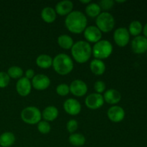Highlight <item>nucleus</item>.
I'll use <instances>...</instances> for the list:
<instances>
[{"label": "nucleus", "mask_w": 147, "mask_h": 147, "mask_svg": "<svg viewBox=\"0 0 147 147\" xmlns=\"http://www.w3.org/2000/svg\"><path fill=\"white\" fill-rule=\"evenodd\" d=\"M57 43L61 48L65 50H69L73 47V40L70 36L67 34H61L57 38Z\"/></svg>", "instance_id": "nucleus-23"}, {"label": "nucleus", "mask_w": 147, "mask_h": 147, "mask_svg": "<svg viewBox=\"0 0 147 147\" xmlns=\"http://www.w3.org/2000/svg\"><path fill=\"white\" fill-rule=\"evenodd\" d=\"M83 35L89 42L96 43L101 40L102 32L96 26H89L83 32Z\"/></svg>", "instance_id": "nucleus-10"}, {"label": "nucleus", "mask_w": 147, "mask_h": 147, "mask_svg": "<svg viewBox=\"0 0 147 147\" xmlns=\"http://www.w3.org/2000/svg\"><path fill=\"white\" fill-rule=\"evenodd\" d=\"M16 141V137L12 132L6 131L0 135V146L1 147H10Z\"/></svg>", "instance_id": "nucleus-20"}, {"label": "nucleus", "mask_w": 147, "mask_h": 147, "mask_svg": "<svg viewBox=\"0 0 147 147\" xmlns=\"http://www.w3.org/2000/svg\"><path fill=\"white\" fill-rule=\"evenodd\" d=\"M114 1L113 0H102L99 2L98 5L100 6V9L103 10H109L114 5Z\"/></svg>", "instance_id": "nucleus-32"}, {"label": "nucleus", "mask_w": 147, "mask_h": 147, "mask_svg": "<svg viewBox=\"0 0 147 147\" xmlns=\"http://www.w3.org/2000/svg\"><path fill=\"white\" fill-rule=\"evenodd\" d=\"M125 1H124V0H123V1H116V2H117V3H123V2H125Z\"/></svg>", "instance_id": "nucleus-37"}, {"label": "nucleus", "mask_w": 147, "mask_h": 147, "mask_svg": "<svg viewBox=\"0 0 147 147\" xmlns=\"http://www.w3.org/2000/svg\"><path fill=\"white\" fill-rule=\"evenodd\" d=\"M131 49L136 54H144L147 51V39L144 36L135 37L131 41Z\"/></svg>", "instance_id": "nucleus-13"}, {"label": "nucleus", "mask_w": 147, "mask_h": 147, "mask_svg": "<svg viewBox=\"0 0 147 147\" xmlns=\"http://www.w3.org/2000/svg\"><path fill=\"white\" fill-rule=\"evenodd\" d=\"M56 93L60 96H65L70 93V87L65 83L59 84L56 88Z\"/></svg>", "instance_id": "nucleus-29"}, {"label": "nucleus", "mask_w": 147, "mask_h": 147, "mask_svg": "<svg viewBox=\"0 0 147 147\" xmlns=\"http://www.w3.org/2000/svg\"><path fill=\"white\" fill-rule=\"evenodd\" d=\"M32 83L25 77H22L16 83V90L20 96L25 97L28 96L32 90Z\"/></svg>", "instance_id": "nucleus-14"}, {"label": "nucleus", "mask_w": 147, "mask_h": 147, "mask_svg": "<svg viewBox=\"0 0 147 147\" xmlns=\"http://www.w3.org/2000/svg\"><path fill=\"white\" fill-rule=\"evenodd\" d=\"M113 40L118 46L123 47L127 45L130 40V34L126 27H119L113 33Z\"/></svg>", "instance_id": "nucleus-7"}, {"label": "nucleus", "mask_w": 147, "mask_h": 147, "mask_svg": "<svg viewBox=\"0 0 147 147\" xmlns=\"http://www.w3.org/2000/svg\"><path fill=\"white\" fill-rule=\"evenodd\" d=\"M66 128H67V130L69 133H70L71 134H74L78 128V123L75 119H70V121H67Z\"/></svg>", "instance_id": "nucleus-31"}, {"label": "nucleus", "mask_w": 147, "mask_h": 147, "mask_svg": "<svg viewBox=\"0 0 147 147\" xmlns=\"http://www.w3.org/2000/svg\"><path fill=\"white\" fill-rule=\"evenodd\" d=\"M85 103L88 109H92V110L98 109L104 104L103 96L99 93H90L86 98Z\"/></svg>", "instance_id": "nucleus-8"}, {"label": "nucleus", "mask_w": 147, "mask_h": 147, "mask_svg": "<svg viewBox=\"0 0 147 147\" xmlns=\"http://www.w3.org/2000/svg\"><path fill=\"white\" fill-rule=\"evenodd\" d=\"M106 83L102 80H98L96 81L94 84V90L96 92V93H99L101 94L102 93L105 92L106 90Z\"/></svg>", "instance_id": "nucleus-33"}, {"label": "nucleus", "mask_w": 147, "mask_h": 147, "mask_svg": "<svg viewBox=\"0 0 147 147\" xmlns=\"http://www.w3.org/2000/svg\"><path fill=\"white\" fill-rule=\"evenodd\" d=\"M86 13L88 17L94 18V17H97L101 13V9L98 4L90 2L86 6Z\"/></svg>", "instance_id": "nucleus-25"}, {"label": "nucleus", "mask_w": 147, "mask_h": 147, "mask_svg": "<svg viewBox=\"0 0 147 147\" xmlns=\"http://www.w3.org/2000/svg\"><path fill=\"white\" fill-rule=\"evenodd\" d=\"M10 78L6 72H0V88H4L9 84Z\"/></svg>", "instance_id": "nucleus-30"}, {"label": "nucleus", "mask_w": 147, "mask_h": 147, "mask_svg": "<svg viewBox=\"0 0 147 147\" xmlns=\"http://www.w3.org/2000/svg\"><path fill=\"white\" fill-rule=\"evenodd\" d=\"M96 27L101 32H109L115 26V20L113 16L108 11L101 12L96 20Z\"/></svg>", "instance_id": "nucleus-5"}, {"label": "nucleus", "mask_w": 147, "mask_h": 147, "mask_svg": "<svg viewBox=\"0 0 147 147\" xmlns=\"http://www.w3.org/2000/svg\"><path fill=\"white\" fill-rule=\"evenodd\" d=\"M70 92L75 96L82 97L85 96L88 92V86L82 80H75L70 83Z\"/></svg>", "instance_id": "nucleus-9"}, {"label": "nucleus", "mask_w": 147, "mask_h": 147, "mask_svg": "<svg viewBox=\"0 0 147 147\" xmlns=\"http://www.w3.org/2000/svg\"><path fill=\"white\" fill-rule=\"evenodd\" d=\"M37 129L42 134H47L51 130V126L49 122L46 121H40L37 123Z\"/></svg>", "instance_id": "nucleus-28"}, {"label": "nucleus", "mask_w": 147, "mask_h": 147, "mask_svg": "<svg viewBox=\"0 0 147 147\" xmlns=\"http://www.w3.org/2000/svg\"><path fill=\"white\" fill-rule=\"evenodd\" d=\"M73 3L70 0H64L59 1L55 5L56 14L59 15L65 16L68 15L70 12L73 11Z\"/></svg>", "instance_id": "nucleus-16"}, {"label": "nucleus", "mask_w": 147, "mask_h": 147, "mask_svg": "<svg viewBox=\"0 0 147 147\" xmlns=\"http://www.w3.org/2000/svg\"><path fill=\"white\" fill-rule=\"evenodd\" d=\"M53 59L48 55L42 54L36 59V64L39 67L47 69L53 65Z\"/></svg>", "instance_id": "nucleus-22"}, {"label": "nucleus", "mask_w": 147, "mask_h": 147, "mask_svg": "<svg viewBox=\"0 0 147 147\" xmlns=\"http://www.w3.org/2000/svg\"><path fill=\"white\" fill-rule=\"evenodd\" d=\"M71 54L77 63L83 64L88 61L91 57L92 47L88 42L80 40L73 44Z\"/></svg>", "instance_id": "nucleus-2"}, {"label": "nucleus", "mask_w": 147, "mask_h": 147, "mask_svg": "<svg viewBox=\"0 0 147 147\" xmlns=\"http://www.w3.org/2000/svg\"><path fill=\"white\" fill-rule=\"evenodd\" d=\"M0 147H1V146H0Z\"/></svg>", "instance_id": "nucleus-39"}, {"label": "nucleus", "mask_w": 147, "mask_h": 147, "mask_svg": "<svg viewBox=\"0 0 147 147\" xmlns=\"http://www.w3.org/2000/svg\"><path fill=\"white\" fill-rule=\"evenodd\" d=\"M113 52V45L111 43L106 40H102L95 43L92 48V54L95 59L104 60L110 57Z\"/></svg>", "instance_id": "nucleus-4"}, {"label": "nucleus", "mask_w": 147, "mask_h": 147, "mask_svg": "<svg viewBox=\"0 0 147 147\" xmlns=\"http://www.w3.org/2000/svg\"><path fill=\"white\" fill-rule=\"evenodd\" d=\"M142 32H143L144 33V36L147 39V22L143 27V30H142Z\"/></svg>", "instance_id": "nucleus-35"}, {"label": "nucleus", "mask_w": 147, "mask_h": 147, "mask_svg": "<svg viewBox=\"0 0 147 147\" xmlns=\"http://www.w3.org/2000/svg\"><path fill=\"white\" fill-rule=\"evenodd\" d=\"M32 86L38 90H44L50 85V79L44 74H37L32 80Z\"/></svg>", "instance_id": "nucleus-12"}, {"label": "nucleus", "mask_w": 147, "mask_h": 147, "mask_svg": "<svg viewBox=\"0 0 147 147\" xmlns=\"http://www.w3.org/2000/svg\"><path fill=\"white\" fill-rule=\"evenodd\" d=\"M103 96L104 101L111 105L117 104L121 99L120 92L116 89H109L104 92V95Z\"/></svg>", "instance_id": "nucleus-17"}, {"label": "nucleus", "mask_w": 147, "mask_h": 147, "mask_svg": "<svg viewBox=\"0 0 147 147\" xmlns=\"http://www.w3.org/2000/svg\"><path fill=\"white\" fill-rule=\"evenodd\" d=\"M146 57H147V51H146Z\"/></svg>", "instance_id": "nucleus-38"}, {"label": "nucleus", "mask_w": 147, "mask_h": 147, "mask_svg": "<svg viewBox=\"0 0 147 147\" xmlns=\"http://www.w3.org/2000/svg\"><path fill=\"white\" fill-rule=\"evenodd\" d=\"M65 111L70 116H77L81 111L82 106L80 102L75 98H68L63 103Z\"/></svg>", "instance_id": "nucleus-11"}, {"label": "nucleus", "mask_w": 147, "mask_h": 147, "mask_svg": "<svg viewBox=\"0 0 147 147\" xmlns=\"http://www.w3.org/2000/svg\"><path fill=\"white\" fill-rule=\"evenodd\" d=\"M90 68L92 73L96 76H101L106 71L104 62L98 59H94L90 63Z\"/></svg>", "instance_id": "nucleus-18"}, {"label": "nucleus", "mask_w": 147, "mask_h": 147, "mask_svg": "<svg viewBox=\"0 0 147 147\" xmlns=\"http://www.w3.org/2000/svg\"><path fill=\"white\" fill-rule=\"evenodd\" d=\"M21 119L27 124H37L41 121L42 113L35 106H28L22 111Z\"/></svg>", "instance_id": "nucleus-6"}, {"label": "nucleus", "mask_w": 147, "mask_h": 147, "mask_svg": "<svg viewBox=\"0 0 147 147\" xmlns=\"http://www.w3.org/2000/svg\"><path fill=\"white\" fill-rule=\"evenodd\" d=\"M59 114L58 109L53 106H50L46 107L42 113V117L46 121H53L57 118Z\"/></svg>", "instance_id": "nucleus-19"}, {"label": "nucleus", "mask_w": 147, "mask_h": 147, "mask_svg": "<svg viewBox=\"0 0 147 147\" xmlns=\"http://www.w3.org/2000/svg\"><path fill=\"white\" fill-rule=\"evenodd\" d=\"M80 1L81 3H83V4H90V0H86V1H83V0H80Z\"/></svg>", "instance_id": "nucleus-36"}, {"label": "nucleus", "mask_w": 147, "mask_h": 147, "mask_svg": "<svg viewBox=\"0 0 147 147\" xmlns=\"http://www.w3.org/2000/svg\"><path fill=\"white\" fill-rule=\"evenodd\" d=\"M69 142L74 146H82L86 144V137L81 134H72L69 136Z\"/></svg>", "instance_id": "nucleus-24"}, {"label": "nucleus", "mask_w": 147, "mask_h": 147, "mask_svg": "<svg viewBox=\"0 0 147 147\" xmlns=\"http://www.w3.org/2000/svg\"><path fill=\"white\" fill-rule=\"evenodd\" d=\"M34 71L32 69H28L27 70H26L25 72V78H27V79L30 80V79H32L34 78Z\"/></svg>", "instance_id": "nucleus-34"}, {"label": "nucleus", "mask_w": 147, "mask_h": 147, "mask_svg": "<svg viewBox=\"0 0 147 147\" xmlns=\"http://www.w3.org/2000/svg\"><path fill=\"white\" fill-rule=\"evenodd\" d=\"M7 73L11 78L20 79L23 76V70L19 66H11L8 69Z\"/></svg>", "instance_id": "nucleus-27"}, {"label": "nucleus", "mask_w": 147, "mask_h": 147, "mask_svg": "<svg viewBox=\"0 0 147 147\" xmlns=\"http://www.w3.org/2000/svg\"><path fill=\"white\" fill-rule=\"evenodd\" d=\"M41 17L47 23H53L55 21L57 14L55 10L50 7H45L41 11Z\"/></svg>", "instance_id": "nucleus-21"}, {"label": "nucleus", "mask_w": 147, "mask_h": 147, "mask_svg": "<svg viewBox=\"0 0 147 147\" xmlns=\"http://www.w3.org/2000/svg\"><path fill=\"white\" fill-rule=\"evenodd\" d=\"M88 20L82 11H73L67 15L65 20V27L70 32L74 34H80L83 32L87 27Z\"/></svg>", "instance_id": "nucleus-1"}, {"label": "nucleus", "mask_w": 147, "mask_h": 147, "mask_svg": "<svg viewBox=\"0 0 147 147\" xmlns=\"http://www.w3.org/2000/svg\"><path fill=\"white\" fill-rule=\"evenodd\" d=\"M107 115L110 121L113 123H119L125 118V111L119 106H113L108 110Z\"/></svg>", "instance_id": "nucleus-15"}, {"label": "nucleus", "mask_w": 147, "mask_h": 147, "mask_svg": "<svg viewBox=\"0 0 147 147\" xmlns=\"http://www.w3.org/2000/svg\"><path fill=\"white\" fill-rule=\"evenodd\" d=\"M53 67L57 73L65 76L71 73L74 64L71 57L64 53L57 55L53 60Z\"/></svg>", "instance_id": "nucleus-3"}, {"label": "nucleus", "mask_w": 147, "mask_h": 147, "mask_svg": "<svg viewBox=\"0 0 147 147\" xmlns=\"http://www.w3.org/2000/svg\"><path fill=\"white\" fill-rule=\"evenodd\" d=\"M128 30H129V34L134 37H137L142 32L143 26H142L141 22L138 21V20H134L130 23Z\"/></svg>", "instance_id": "nucleus-26"}]
</instances>
